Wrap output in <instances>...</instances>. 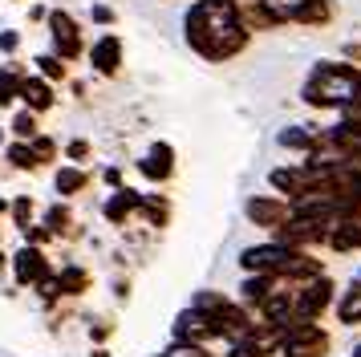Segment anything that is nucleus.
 Here are the masks:
<instances>
[{"instance_id":"obj_1","label":"nucleus","mask_w":361,"mask_h":357,"mask_svg":"<svg viewBox=\"0 0 361 357\" xmlns=\"http://www.w3.org/2000/svg\"><path fill=\"white\" fill-rule=\"evenodd\" d=\"M247 37L235 0H195L187 13V45L207 61H231L247 49Z\"/></svg>"},{"instance_id":"obj_2","label":"nucleus","mask_w":361,"mask_h":357,"mask_svg":"<svg viewBox=\"0 0 361 357\" xmlns=\"http://www.w3.org/2000/svg\"><path fill=\"white\" fill-rule=\"evenodd\" d=\"M361 97V73L345 61H317L309 81H305V102L321 106V110H337V106H353Z\"/></svg>"},{"instance_id":"obj_3","label":"nucleus","mask_w":361,"mask_h":357,"mask_svg":"<svg viewBox=\"0 0 361 357\" xmlns=\"http://www.w3.org/2000/svg\"><path fill=\"white\" fill-rule=\"evenodd\" d=\"M333 301V280L329 276H312L293 292V321H317Z\"/></svg>"},{"instance_id":"obj_4","label":"nucleus","mask_w":361,"mask_h":357,"mask_svg":"<svg viewBox=\"0 0 361 357\" xmlns=\"http://www.w3.org/2000/svg\"><path fill=\"white\" fill-rule=\"evenodd\" d=\"M280 353L284 357H325L329 353V333L317 321H293Z\"/></svg>"},{"instance_id":"obj_5","label":"nucleus","mask_w":361,"mask_h":357,"mask_svg":"<svg viewBox=\"0 0 361 357\" xmlns=\"http://www.w3.org/2000/svg\"><path fill=\"white\" fill-rule=\"evenodd\" d=\"M224 337V329H219V321H215L212 313H203L199 305H191L187 313H179L175 317V341H187V345H203L207 349V341Z\"/></svg>"},{"instance_id":"obj_6","label":"nucleus","mask_w":361,"mask_h":357,"mask_svg":"<svg viewBox=\"0 0 361 357\" xmlns=\"http://www.w3.org/2000/svg\"><path fill=\"white\" fill-rule=\"evenodd\" d=\"M329 227L333 219H321V215H293L284 227H276V240L288 248H309V243L329 240Z\"/></svg>"},{"instance_id":"obj_7","label":"nucleus","mask_w":361,"mask_h":357,"mask_svg":"<svg viewBox=\"0 0 361 357\" xmlns=\"http://www.w3.org/2000/svg\"><path fill=\"white\" fill-rule=\"evenodd\" d=\"M49 37H53V53L57 57H66V61H78L82 57V29H78V20L61 8H53L49 13Z\"/></svg>"},{"instance_id":"obj_8","label":"nucleus","mask_w":361,"mask_h":357,"mask_svg":"<svg viewBox=\"0 0 361 357\" xmlns=\"http://www.w3.org/2000/svg\"><path fill=\"white\" fill-rule=\"evenodd\" d=\"M244 215H247V224L276 231V227H284L288 219H293V207L280 203V199H272V195H252V199L244 203Z\"/></svg>"},{"instance_id":"obj_9","label":"nucleus","mask_w":361,"mask_h":357,"mask_svg":"<svg viewBox=\"0 0 361 357\" xmlns=\"http://www.w3.org/2000/svg\"><path fill=\"white\" fill-rule=\"evenodd\" d=\"M296 248H288V243H260V248H247L244 256H240V268L244 272H280V264L293 256Z\"/></svg>"},{"instance_id":"obj_10","label":"nucleus","mask_w":361,"mask_h":357,"mask_svg":"<svg viewBox=\"0 0 361 357\" xmlns=\"http://www.w3.org/2000/svg\"><path fill=\"white\" fill-rule=\"evenodd\" d=\"M13 272H17V284H41L49 276V260H45V252L37 243H29V248H20L13 256Z\"/></svg>"},{"instance_id":"obj_11","label":"nucleus","mask_w":361,"mask_h":357,"mask_svg":"<svg viewBox=\"0 0 361 357\" xmlns=\"http://www.w3.org/2000/svg\"><path fill=\"white\" fill-rule=\"evenodd\" d=\"M325 243L333 252H353V248H361V207H353L349 215H341V219H333Z\"/></svg>"},{"instance_id":"obj_12","label":"nucleus","mask_w":361,"mask_h":357,"mask_svg":"<svg viewBox=\"0 0 361 357\" xmlns=\"http://www.w3.org/2000/svg\"><path fill=\"white\" fill-rule=\"evenodd\" d=\"M138 171H142L150 183H166V178L175 175V150H171L166 143H154L147 155L138 159Z\"/></svg>"},{"instance_id":"obj_13","label":"nucleus","mask_w":361,"mask_h":357,"mask_svg":"<svg viewBox=\"0 0 361 357\" xmlns=\"http://www.w3.org/2000/svg\"><path fill=\"white\" fill-rule=\"evenodd\" d=\"M90 61H94V69H98L102 78H114L118 69H122V41L106 32L98 45L90 49Z\"/></svg>"},{"instance_id":"obj_14","label":"nucleus","mask_w":361,"mask_h":357,"mask_svg":"<svg viewBox=\"0 0 361 357\" xmlns=\"http://www.w3.org/2000/svg\"><path fill=\"white\" fill-rule=\"evenodd\" d=\"M20 102H25V106H29V110H49L53 102H57V97H53V81L49 78H41V73H37V78H25V85H20Z\"/></svg>"},{"instance_id":"obj_15","label":"nucleus","mask_w":361,"mask_h":357,"mask_svg":"<svg viewBox=\"0 0 361 357\" xmlns=\"http://www.w3.org/2000/svg\"><path fill=\"white\" fill-rule=\"evenodd\" d=\"M284 280H280L276 272H247V280H244V301L247 305H264L272 292L280 289Z\"/></svg>"},{"instance_id":"obj_16","label":"nucleus","mask_w":361,"mask_h":357,"mask_svg":"<svg viewBox=\"0 0 361 357\" xmlns=\"http://www.w3.org/2000/svg\"><path fill=\"white\" fill-rule=\"evenodd\" d=\"M142 199H147V195L130 191V187H118V191L110 195V203H106V219H110V224H122L130 211H142Z\"/></svg>"},{"instance_id":"obj_17","label":"nucleus","mask_w":361,"mask_h":357,"mask_svg":"<svg viewBox=\"0 0 361 357\" xmlns=\"http://www.w3.org/2000/svg\"><path fill=\"white\" fill-rule=\"evenodd\" d=\"M240 4V20H244V29L260 32V29H276L280 20L268 8H264V0H235Z\"/></svg>"},{"instance_id":"obj_18","label":"nucleus","mask_w":361,"mask_h":357,"mask_svg":"<svg viewBox=\"0 0 361 357\" xmlns=\"http://www.w3.org/2000/svg\"><path fill=\"white\" fill-rule=\"evenodd\" d=\"M20 85H25V73H20L17 65H4L0 69V110H8L20 97Z\"/></svg>"},{"instance_id":"obj_19","label":"nucleus","mask_w":361,"mask_h":357,"mask_svg":"<svg viewBox=\"0 0 361 357\" xmlns=\"http://www.w3.org/2000/svg\"><path fill=\"white\" fill-rule=\"evenodd\" d=\"M4 159L13 162L17 171H37V167H41V155H37V146H33V143H8Z\"/></svg>"},{"instance_id":"obj_20","label":"nucleus","mask_w":361,"mask_h":357,"mask_svg":"<svg viewBox=\"0 0 361 357\" xmlns=\"http://www.w3.org/2000/svg\"><path fill=\"white\" fill-rule=\"evenodd\" d=\"M85 183H90V175H85L82 167H61L57 178H53V187L66 195V199H69V195H78V191H85Z\"/></svg>"},{"instance_id":"obj_21","label":"nucleus","mask_w":361,"mask_h":357,"mask_svg":"<svg viewBox=\"0 0 361 357\" xmlns=\"http://www.w3.org/2000/svg\"><path fill=\"white\" fill-rule=\"evenodd\" d=\"M45 227H49L53 236H78V224H73V215H69L66 203H57V207L45 211Z\"/></svg>"},{"instance_id":"obj_22","label":"nucleus","mask_w":361,"mask_h":357,"mask_svg":"<svg viewBox=\"0 0 361 357\" xmlns=\"http://www.w3.org/2000/svg\"><path fill=\"white\" fill-rule=\"evenodd\" d=\"M85 289H90V272H85V268H78V264L61 268V292H66V296H82Z\"/></svg>"},{"instance_id":"obj_23","label":"nucleus","mask_w":361,"mask_h":357,"mask_svg":"<svg viewBox=\"0 0 361 357\" xmlns=\"http://www.w3.org/2000/svg\"><path fill=\"white\" fill-rule=\"evenodd\" d=\"M337 317H341L345 325H357V321H361V284L345 289L341 305H337Z\"/></svg>"},{"instance_id":"obj_24","label":"nucleus","mask_w":361,"mask_h":357,"mask_svg":"<svg viewBox=\"0 0 361 357\" xmlns=\"http://www.w3.org/2000/svg\"><path fill=\"white\" fill-rule=\"evenodd\" d=\"M142 211H147V219L154 227L171 224V203H166L163 195H147V199H142Z\"/></svg>"},{"instance_id":"obj_25","label":"nucleus","mask_w":361,"mask_h":357,"mask_svg":"<svg viewBox=\"0 0 361 357\" xmlns=\"http://www.w3.org/2000/svg\"><path fill=\"white\" fill-rule=\"evenodd\" d=\"M37 73L49 81H61L66 78V57H57V53H41L37 57Z\"/></svg>"},{"instance_id":"obj_26","label":"nucleus","mask_w":361,"mask_h":357,"mask_svg":"<svg viewBox=\"0 0 361 357\" xmlns=\"http://www.w3.org/2000/svg\"><path fill=\"white\" fill-rule=\"evenodd\" d=\"M317 138H321V134L293 126V130H284V134H280V146H300V150H312V146H317Z\"/></svg>"},{"instance_id":"obj_27","label":"nucleus","mask_w":361,"mask_h":357,"mask_svg":"<svg viewBox=\"0 0 361 357\" xmlns=\"http://www.w3.org/2000/svg\"><path fill=\"white\" fill-rule=\"evenodd\" d=\"M13 134L17 138H37V110L25 106L20 114H13Z\"/></svg>"},{"instance_id":"obj_28","label":"nucleus","mask_w":361,"mask_h":357,"mask_svg":"<svg viewBox=\"0 0 361 357\" xmlns=\"http://www.w3.org/2000/svg\"><path fill=\"white\" fill-rule=\"evenodd\" d=\"M13 224L25 231V227H33V199L29 195H20V199H13Z\"/></svg>"},{"instance_id":"obj_29","label":"nucleus","mask_w":361,"mask_h":357,"mask_svg":"<svg viewBox=\"0 0 361 357\" xmlns=\"http://www.w3.org/2000/svg\"><path fill=\"white\" fill-rule=\"evenodd\" d=\"M159 357H212V353H203V345H187V341H175L166 353H159Z\"/></svg>"},{"instance_id":"obj_30","label":"nucleus","mask_w":361,"mask_h":357,"mask_svg":"<svg viewBox=\"0 0 361 357\" xmlns=\"http://www.w3.org/2000/svg\"><path fill=\"white\" fill-rule=\"evenodd\" d=\"M29 143L37 146V155H41V162H53V155H57V143H53L49 134H37V138H29Z\"/></svg>"},{"instance_id":"obj_31","label":"nucleus","mask_w":361,"mask_h":357,"mask_svg":"<svg viewBox=\"0 0 361 357\" xmlns=\"http://www.w3.org/2000/svg\"><path fill=\"white\" fill-rule=\"evenodd\" d=\"M25 236H29V243H49V236H53V231H49V227H25Z\"/></svg>"},{"instance_id":"obj_32","label":"nucleus","mask_w":361,"mask_h":357,"mask_svg":"<svg viewBox=\"0 0 361 357\" xmlns=\"http://www.w3.org/2000/svg\"><path fill=\"white\" fill-rule=\"evenodd\" d=\"M85 155H90V143H85V138H73V143H69V159L82 162Z\"/></svg>"},{"instance_id":"obj_33","label":"nucleus","mask_w":361,"mask_h":357,"mask_svg":"<svg viewBox=\"0 0 361 357\" xmlns=\"http://www.w3.org/2000/svg\"><path fill=\"white\" fill-rule=\"evenodd\" d=\"M17 49H20L17 32H0V53H17Z\"/></svg>"},{"instance_id":"obj_34","label":"nucleus","mask_w":361,"mask_h":357,"mask_svg":"<svg viewBox=\"0 0 361 357\" xmlns=\"http://www.w3.org/2000/svg\"><path fill=\"white\" fill-rule=\"evenodd\" d=\"M228 357H264L256 345H247V341H240V345H231V353Z\"/></svg>"},{"instance_id":"obj_35","label":"nucleus","mask_w":361,"mask_h":357,"mask_svg":"<svg viewBox=\"0 0 361 357\" xmlns=\"http://www.w3.org/2000/svg\"><path fill=\"white\" fill-rule=\"evenodd\" d=\"M94 20L98 25H114V8L110 4H94Z\"/></svg>"},{"instance_id":"obj_36","label":"nucleus","mask_w":361,"mask_h":357,"mask_svg":"<svg viewBox=\"0 0 361 357\" xmlns=\"http://www.w3.org/2000/svg\"><path fill=\"white\" fill-rule=\"evenodd\" d=\"M90 333H94V341H106V337H110V325L98 321V325H90Z\"/></svg>"},{"instance_id":"obj_37","label":"nucleus","mask_w":361,"mask_h":357,"mask_svg":"<svg viewBox=\"0 0 361 357\" xmlns=\"http://www.w3.org/2000/svg\"><path fill=\"white\" fill-rule=\"evenodd\" d=\"M29 20H49V13H45V4H33V8H29Z\"/></svg>"},{"instance_id":"obj_38","label":"nucleus","mask_w":361,"mask_h":357,"mask_svg":"<svg viewBox=\"0 0 361 357\" xmlns=\"http://www.w3.org/2000/svg\"><path fill=\"white\" fill-rule=\"evenodd\" d=\"M345 57L349 61H361V45H345Z\"/></svg>"},{"instance_id":"obj_39","label":"nucleus","mask_w":361,"mask_h":357,"mask_svg":"<svg viewBox=\"0 0 361 357\" xmlns=\"http://www.w3.org/2000/svg\"><path fill=\"white\" fill-rule=\"evenodd\" d=\"M0 264H4V252H0Z\"/></svg>"},{"instance_id":"obj_40","label":"nucleus","mask_w":361,"mask_h":357,"mask_svg":"<svg viewBox=\"0 0 361 357\" xmlns=\"http://www.w3.org/2000/svg\"><path fill=\"white\" fill-rule=\"evenodd\" d=\"M357 357H361V345H357Z\"/></svg>"}]
</instances>
